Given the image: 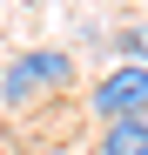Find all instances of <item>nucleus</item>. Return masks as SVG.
I'll use <instances>...</instances> for the list:
<instances>
[{"label": "nucleus", "instance_id": "f257e3e1", "mask_svg": "<svg viewBox=\"0 0 148 155\" xmlns=\"http://www.w3.org/2000/svg\"><path fill=\"white\" fill-rule=\"evenodd\" d=\"M61 88H74V54H61V47H27L0 74V101L7 108H34V101L61 94Z\"/></svg>", "mask_w": 148, "mask_h": 155}, {"label": "nucleus", "instance_id": "f03ea898", "mask_svg": "<svg viewBox=\"0 0 148 155\" xmlns=\"http://www.w3.org/2000/svg\"><path fill=\"white\" fill-rule=\"evenodd\" d=\"M88 108L101 115V128H108V121H135V115H148V68H141V61H114L101 81L88 88Z\"/></svg>", "mask_w": 148, "mask_h": 155}, {"label": "nucleus", "instance_id": "7ed1b4c3", "mask_svg": "<svg viewBox=\"0 0 148 155\" xmlns=\"http://www.w3.org/2000/svg\"><path fill=\"white\" fill-rule=\"evenodd\" d=\"M101 155H148V115L108 121V128H101Z\"/></svg>", "mask_w": 148, "mask_h": 155}, {"label": "nucleus", "instance_id": "20e7f679", "mask_svg": "<svg viewBox=\"0 0 148 155\" xmlns=\"http://www.w3.org/2000/svg\"><path fill=\"white\" fill-rule=\"evenodd\" d=\"M121 61H141V68H148V20L121 34Z\"/></svg>", "mask_w": 148, "mask_h": 155}]
</instances>
